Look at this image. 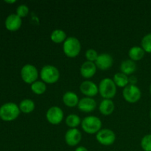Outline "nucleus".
I'll return each instance as SVG.
<instances>
[{
	"mask_svg": "<svg viewBox=\"0 0 151 151\" xmlns=\"http://www.w3.org/2000/svg\"><path fill=\"white\" fill-rule=\"evenodd\" d=\"M116 86L111 78H103L98 86L99 93L102 97L108 100H111L116 94Z\"/></svg>",
	"mask_w": 151,
	"mask_h": 151,
	"instance_id": "obj_1",
	"label": "nucleus"
},
{
	"mask_svg": "<svg viewBox=\"0 0 151 151\" xmlns=\"http://www.w3.org/2000/svg\"><path fill=\"white\" fill-rule=\"evenodd\" d=\"M19 107L14 103H7L0 107V118L10 122L16 119L20 114Z\"/></svg>",
	"mask_w": 151,
	"mask_h": 151,
	"instance_id": "obj_2",
	"label": "nucleus"
},
{
	"mask_svg": "<svg viewBox=\"0 0 151 151\" xmlns=\"http://www.w3.org/2000/svg\"><path fill=\"white\" fill-rule=\"evenodd\" d=\"M41 81L47 84H53L58 82L60 78V72L57 67L52 65L43 66L40 72Z\"/></svg>",
	"mask_w": 151,
	"mask_h": 151,
	"instance_id": "obj_3",
	"label": "nucleus"
},
{
	"mask_svg": "<svg viewBox=\"0 0 151 151\" xmlns=\"http://www.w3.org/2000/svg\"><path fill=\"white\" fill-rule=\"evenodd\" d=\"M63 50L67 57L73 58L80 54L81 50V44L75 37H68L63 42Z\"/></svg>",
	"mask_w": 151,
	"mask_h": 151,
	"instance_id": "obj_4",
	"label": "nucleus"
},
{
	"mask_svg": "<svg viewBox=\"0 0 151 151\" xmlns=\"http://www.w3.org/2000/svg\"><path fill=\"white\" fill-rule=\"evenodd\" d=\"M81 127L84 132L88 134H97L101 130L102 122L96 116H86L81 122Z\"/></svg>",
	"mask_w": 151,
	"mask_h": 151,
	"instance_id": "obj_5",
	"label": "nucleus"
},
{
	"mask_svg": "<svg viewBox=\"0 0 151 151\" xmlns=\"http://www.w3.org/2000/svg\"><path fill=\"white\" fill-rule=\"evenodd\" d=\"M122 96L125 101L130 103H137L142 97V92L140 88L137 85L128 84L123 88Z\"/></svg>",
	"mask_w": 151,
	"mask_h": 151,
	"instance_id": "obj_6",
	"label": "nucleus"
},
{
	"mask_svg": "<svg viewBox=\"0 0 151 151\" xmlns=\"http://www.w3.org/2000/svg\"><path fill=\"white\" fill-rule=\"evenodd\" d=\"M21 77L24 83L32 84L37 81L38 78V71L35 66L32 64H26L22 68Z\"/></svg>",
	"mask_w": 151,
	"mask_h": 151,
	"instance_id": "obj_7",
	"label": "nucleus"
},
{
	"mask_svg": "<svg viewBox=\"0 0 151 151\" xmlns=\"http://www.w3.org/2000/svg\"><path fill=\"white\" fill-rule=\"evenodd\" d=\"M96 139L100 144L105 146L111 145L116 140L114 132L109 128L101 129L96 135Z\"/></svg>",
	"mask_w": 151,
	"mask_h": 151,
	"instance_id": "obj_8",
	"label": "nucleus"
},
{
	"mask_svg": "<svg viewBox=\"0 0 151 151\" xmlns=\"http://www.w3.org/2000/svg\"><path fill=\"white\" fill-rule=\"evenodd\" d=\"M63 111L58 106H52L47 110L46 118L52 125H59L63 119Z\"/></svg>",
	"mask_w": 151,
	"mask_h": 151,
	"instance_id": "obj_9",
	"label": "nucleus"
},
{
	"mask_svg": "<svg viewBox=\"0 0 151 151\" xmlns=\"http://www.w3.org/2000/svg\"><path fill=\"white\" fill-rule=\"evenodd\" d=\"M113 58L111 55L108 54V53L100 54L97 57V60L94 62L97 68L103 71L108 70V69H110L113 66Z\"/></svg>",
	"mask_w": 151,
	"mask_h": 151,
	"instance_id": "obj_10",
	"label": "nucleus"
},
{
	"mask_svg": "<svg viewBox=\"0 0 151 151\" xmlns=\"http://www.w3.org/2000/svg\"><path fill=\"white\" fill-rule=\"evenodd\" d=\"M82 135L81 131L77 128H70L65 134V142L71 147L76 146L81 142Z\"/></svg>",
	"mask_w": 151,
	"mask_h": 151,
	"instance_id": "obj_11",
	"label": "nucleus"
},
{
	"mask_svg": "<svg viewBox=\"0 0 151 151\" xmlns=\"http://www.w3.org/2000/svg\"><path fill=\"white\" fill-rule=\"evenodd\" d=\"M80 90L84 95L91 98L99 93L98 86L91 81H83L80 86Z\"/></svg>",
	"mask_w": 151,
	"mask_h": 151,
	"instance_id": "obj_12",
	"label": "nucleus"
},
{
	"mask_svg": "<svg viewBox=\"0 0 151 151\" xmlns=\"http://www.w3.org/2000/svg\"><path fill=\"white\" fill-rule=\"evenodd\" d=\"M97 107V102L91 97H83L78 103V108L80 111L84 113H90Z\"/></svg>",
	"mask_w": 151,
	"mask_h": 151,
	"instance_id": "obj_13",
	"label": "nucleus"
},
{
	"mask_svg": "<svg viewBox=\"0 0 151 151\" xmlns=\"http://www.w3.org/2000/svg\"><path fill=\"white\" fill-rule=\"evenodd\" d=\"M96 72H97V66L95 63L94 62L87 61V60L83 63L80 69L81 76L86 79H89L94 77Z\"/></svg>",
	"mask_w": 151,
	"mask_h": 151,
	"instance_id": "obj_14",
	"label": "nucleus"
},
{
	"mask_svg": "<svg viewBox=\"0 0 151 151\" xmlns=\"http://www.w3.org/2000/svg\"><path fill=\"white\" fill-rule=\"evenodd\" d=\"M22 18L17 14H10L5 20V27L9 31H17L22 27Z\"/></svg>",
	"mask_w": 151,
	"mask_h": 151,
	"instance_id": "obj_15",
	"label": "nucleus"
},
{
	"mask_svg": "<svg viewBox=\"0 0 151 151\" xmlns=\"http://www.w3.org/2000/svg\"><path fill=\"white\" fill-rule=\"evenodd\" d=\"M78 96L73 91H67L63 96V102L67 107L74 108L79 103Z\"/></svg>",
	"mask_w": 151,
	"mask_h": 151,
	"instance_id": "obj_16",
	"label": "nucleus"
},
{
	"mask_svg": "<svg viewBox=\"0 0 151 151\" xmlns=\"http://www.w3.org/2000/svg\"><path fill=\"white\" fill-rule=\"evenodd\" d=\"M99 110L103 115L109 116V115L111 114L114 111V103L111 100L104 99L100 103Z\"/></svg>",
	"mask_w": 151,
	"mask_h": 151,
	"instance_id": "obj_17",
	"label": "nucleus"
},
{
	"mask_svg": "<svg viewBox=\"0 0 151 151\" xmlns=\"http://www.w3.org/2000/svg\"><path fill=\"white\" fill-rule=\"evenodd\" d=\"M136 69H137V65L135 61L131 59L123 60L120 64L121 72L126 75H132L135 72Z\"/></svg>",
	"mask_w": 151,
	"mask_h": 151,
	"instance_id": "obj_18",
	"label": "nucleus"
},
{
	"mask_svg": "<svg viewBox=\"0 0 151 151\" xmlns=\"http://www.w3.org/2000/svg\"><path fill=\"white\" fill-rule=\"evenodd\" d=\"M145 52L142 48V47L139 46H134L131 47L128 51V55L131 60L134 61H138V60H142L144 58Z\"/></svg>",
	"mask_w": 151,
	"mask_h": 151,
	"instance_id": "obj_19",
	"label": "nucleus"
},
{
	"mask_svg": "<svg viewBox=\"0 0 151 151\" xmlns=\"http://www.w3.org/2000/svg\"><path fill=\"white\" fill-rule=\"evenodd\" d=\"M113 81L116 86L125 88L129 84V77L122 72H118L114 75Z\"/></svg>",
	"mask_w": 151,
	"mask_h": 151,
	"instance_id": "obj_20",
	"label": "nucleus"
},
{
	"mask_svg": "<svg viewBox=\"0 0 151 151\" xmlns=\"http://www.w3.org/2000/svg\"><path fill=\"white\" fill-rule=\"evenodd\" d=\"M19 109L24 114L32 113L35 107V103L30 99H24L22 100L19 106Z\"/></svg>",
	"mask_w": 151,
	"mask_h": 151,
	"instance_id": "obj_21",
	"label": "nucleus"
},
{
	"mask_svg": "<svg viewBox=\"0 0 151 151\" xmlns=\"http://www.w3.org/2000/svg\"><path fill=\"white\" fill-rule=\"evenodd\" d=\"M50 38L52 42L55 43V44H60V43L64 42L67 37H66V34L64 31L60 29H56L52 31L51 35H50Z\"/></svg>",
	"mask_w": 151,
	"mask_h": 151,
	"instance_id": "obj_22",
	"label": "nucleus"
},
{
	"mask_svg": "<svg viewBox=\"0 0 151 151\" xmlns=\"http://www.w3.org/2000/svg\"><path fill=\"white\" fill-rule=\"evenodd\" d=\"M31 90L34 94L41 95V94L45 93L46 90H47V85L42 81H37L31 84Z\"/></svg>",
	"mask_w": 151,
	"mask_h": 151,
	"instance_id": "obj_23",
	"label": "nucleus"
},
{
	"mask_svg": "<svg viewBox=\"0 0 151 151\" xmlns=\"http://www.w3.org/2000/svg\"><path fill=\"white\" fill-rule=\"evenodd\" d=\"M66 124L70 128H76L80 124H81V119L79 116L72 114L66 116Z\"/></svg>",
	"mask_w": 151,
	"mask_h": 151,
	"instance_id": "obj_24",
	"label": "nucleus"
},
{
	"mask_svg": "<svg viewBox=\"0 0 151 151\" xmlns=\"http://www.w3.org/2000/svg\"><path fill=\"white\" fill-rule=\"evenodd\" d=\"M141 45L142 48L145 52L151 53V32L143 37L141 41Z\"/></svg>",
	"mask_w": 151,
	"mask_h": 151,
	"instance_id": "obj_25",
	"label": "nucleus"
},
{
	"mask_svg": "<svg viewBox=\"0 0 151 151\" xmlns=\"http://www.w3.org/2000/svg\"><path fill=\"white\" fill-rule=\"evenodd\" d=\"M141 147L144 151H151V134H147L142 137Z\"/></svg>",
	"mask_w": 151,
	"mask_h": 151,
	"instance_id": "obj_26",
	"label": "nucleus"
},
{
	"mask_svg": "<svg viewBox=\"0 0 151 151\" xmlns=\"http://www.w3.org/2000/svg\"><path fill=\"white\" fill-rule=\"evenodd\" d=\"M98 53L96 50H93V49H89V50H87L85 53L86 58L87 61L90 62H95V60H97V57H98Z\"/></svg>",
	"mask_w": 151,
	"mask_h": 151,
	"instance_id": "obj_27",
	"label": "nucleus"
},
{
	"mask_svg": "<svg viewBox=\"0 0 151 151\" xmlns=\"http://www.w3.org/2000/svg\"><path fill=\"white\" fill-rule=\"evenodd\" d=\"M29 13V7L26 4H21L16 9V14L20 18H24L27 16Z\"/></svg>",
	"mask_w": 151,
	"mask_h": 151,
	"instance_id": "obj_28",
	"label": "nucleus"
},
{
	"mask_svg": "<svg viewBox=\"0 0 151 151\" xmlns=\"http://www.w3.org/2000/svg\"><path fill=\"white\" fill-rule=\"evenodd\" d=\"M137 78L134 76H131L129 77V84L131 85H136V83H137Z\"/></svg>",
	"mask_w": 151,
	"mask_h": 151,
	"instance_id": "obj_29",
	"label": "nucleus"
},
{
	"mask_svg": "<svg viewBox=\"0 0 151 151\" xmlns=\"http://www.w3.org/2000/svg\"><path fill=\"white\" fill-rule=\"evenodd\" d=\"M75 151H88V150L86 147H83V146H80V147H77Z\"/></svg>",
	"mask_w": 151,
	"mask_h": 151,
	"instance_id": "obj_30",
	"label": "nucleus"
},
{
	"mask_svg": "<svg viewBox=\"0 0 151 151\" xmlns=\"http://www.w3.org/2000/svg\"><path fill=\"white\" fill-rule=\"evenodd\" d=\"M5 2H7V3H14V2H16V1H5Z\"/></svg>",
	"mask_w": 151,
	"mask_h": 151,
	"instance_id": "obj_31",
	"label": "nucleus"
},
{
	"mask_svg": "<svg viewBox=\"0 0 151 151\" xmlns=\"http://www.w3.org/2000/svg\"><path fill=\"white\" fill-rule=\"evenodd\" d=\"M150 119L151 120V109H150Z\"/></svg>",
	"mask_w": 151,
	"mask_h": 151,
	"instance_id": "obj_32",
	"label": "nucleus"
},
{
	"mask_svg": "<svg viewBox=\"0 0 151 151\" xmlns=\"http://www.w3.org/2000/svg\"><path fill=\"white\" fill-rule=\"evenodd\" d=\"M150 94H151V83H150Z\"/></svg>",
	"mask_w": 151,
	"mask_h": 151,
	"instance_id": "obj_33",
	"label": "nucleus"
}]
</instances>
